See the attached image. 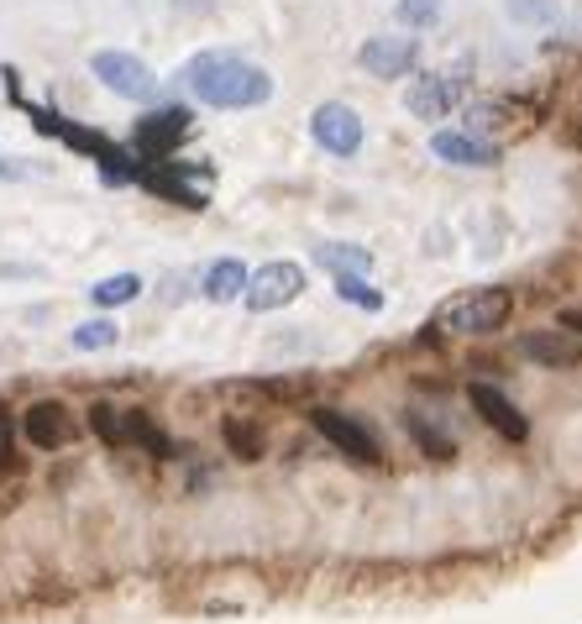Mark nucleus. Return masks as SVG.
I'll return each instance as SVG.
<instances>
[{
  "mask_svg": "<svg viewBox=\"0 0 582 624\" xmlns=\"http://www.w3.org/2000/svg\"><path fill=\"white\" fill-rule=\"evenodd\" d=\"M184 84L195 101L216 111H252L273 101V74L247 63L241 53H195L184 63Z\"/></svg>",
  "mask_w": 582,
  "mask_h": 624,
  "instance_id": "f257e3e1",
  "label": "nucleus"
},
{
  "mask_svg": "<svg viewBox=\"0 0 582 624\" xmlns=\"http://www.w3.org/2000/svg\"><path fill=\"white\" fill-rule=\"evenodd\" d=\"M509 310H515V294L499 289V283H482V289L451 294V300L430 315V325L446 331V336H493V331H503Z\"/></svg>",
  "mask_w": 582,
  "mask_h": 624,
  "instance_id": "f03ea898",
  "label": "nucleus"
},
{
  "mask_svg": "<svg viewBox=\"0 0 582 624\" xmlns=\"http://www.w3.org/2000/svg\"><path fill=\"white\" fill-rule=\"evenodd\" d=\"M90 430H95L105 446H147V451H158V457H168V451H174V446H168V436H163V430L147 420L142 409L90 404Z\"/></svg>",
  "mask_w": 582,
  "mask_h": 624,
  "instance_id": "7ed1b4c3",
  "label": "nucleus"
},
{
  "mask_svg": "<svg viewBox=\"0 0 582 624\" xmlns=\"http://www.w3.org/2000/svg\"><path fill=\"white\" fill-rule=\"evenodd\" d=\"M90 74L121 95V101H153L158 95V74L137 59V53H121V48H101L95 59H90Z\"/></svg>",
  "mask_w": 582,
  "mask_h": 624,
  "instance_id": "20e7f679",
  "label": "nucleus"
},
{
  "mask_svg": "<svg viewBox=\"0 0 582 624\" xmlns=\"http://www.w3.org/2000/svg\"><path fill=\"white\" fill-rule=\"evenodd\" d=\"M304 294V268L300 262H262L258 273H247V289H241V304L247 310H283V304H294Z\"/></svg>",
  "mask_w": 582,
  "mask_h": 624,
  "instance_id": "39448f33",
  "label": "nucleus"
},
{
  "mask_svg": "<svg viewBox=\"0 0 582 624\" xmlns=\"http://www.w3.org/2000/svg\"><path fill=\"white\" fill-rule=\"evenodd\" d=\"M310 137L315 147H325L331 158H357L362 153V116L346 101H325L310 116Z\"/></svg>",
  "mask_w": 582,
  "mask_h": 624,
  "instance_id": "423d86ee",
  "label": "nucleus"
},
{
  "mask_svg": "<svg viewBox=\"0 0 582 624\" xmlns=\"http://www.w3.org/2000/svg\"><path fill=\"white\" fill-rule=\"evenodd\" d=\"M467 90V74L463 69H446V74H425L404 90V105H409V116H420V122H441L451 105L463 101Z\"/></svg>",
  "mask_w": 582,
  "mask_h": 624,
  "instance_id": "0eeeda50",
  "label": "nucleus"
},
{
  "mask_svg": "<svg viewBox=\"0 0 582 624\" xmlns=\"http://www.w3.org/2000/svg\"><path fill=\"white\" fill-rule=\"evenodd\" d=\"M357 63L373 74V80H404L415 63H420V42L404 38V32H383V38H367L362 42Z\"/></svg>",
  "mask_w": 582,
  "mask_h": 624,
  "instance_id": "6e6552de",
  "label": "nucleus"
},
{
  "mask_svg": "<svg viewBox=\"0 0 582 624\" xmlns=\"http://www.w3.org/2000/svg\"><path fill=\"white\" fill-rule=\"evenodd\" d=\"M310 420H315V430H321V436L336 446V451H346L352 462H367V467L383 462L378 441H373V430H367V425H357L352 415H342V409H315Z\"/></svg>",
  "mask_w": 582,
  "mask_h": 624,
  "instance_id": "1a4fd4ad",
  "label": "nucleus"
},
{
  "mask_svg": "<svg viewBox=\"0 0 582 624\" xmlns=\"http://www.w3.org/2000/svg\"><path fill=\"white\" fill-rule=\"evenodd\" d=\"M467 404L499 430L503 441H524L530 436V420H524L520 409H515V399L503 388H493V383H467Z\"/></svg>",
  "mask_w": 582,
  "mask_h": 624,
  "instance_id": "9d476101",
  "label": "nucleus"
},
{
  "mask_svg": "<svg viewBox=\"0 0 582 624\" xmlns=\"http://www.w3.org/2000/svg\"><path fill=\"white\" fill-rule=\"evenodd\" d=\"M184 137H189V111H179V105H163L137 122V147L147 158H168Z\"/></svg>",
  "mask_w": 582,
  "mask_h": 624,
  "instance_id": "9b49d317",
  "label": "nucleus"
},
{
  "mask_svg": "<svg viewBox=\"0 0 582 624\" xmlns=\"http://www.w3.org/2000/svg\"><path fill=\"white\" fill-rule=\"evenodd\" d=\"M21 430H27V441H32V446H42V451H59V446L74 441V415H69L59 399H38L32 409H27Z\"/></svg>",
  "mask_w": 582,
  "mask_h": 624,
  "instance_id": "f8f14e48",
  "label": "nucleus"
},
{
  "mask_svg": "<svg viewBox=\"0 0 582 624\" xmlns=\"http://www.w3.org/2000/svg\"><path fill=\"white\" fill-rule=\"evenodd\" d=\"M520 357H530V363L541 367H578L582 363V342L572 336V331H530L520 342Z\"/></svg>",
  "mask_w": 582,
  "mask_h": 624,
  "instance_id": "ddd939ff",
  "label": "nucleus"
},
{
  "mask_svg": "<svg viewBox=\"0 0 582 624\" xmlns=\"http://www.w3.org/2000/svg\"><path fill=\"white\" fill-rule=\"evenodd\" d=\"M430 153L441 163H457V168H493L499 163V147L482 137H467V132H436L430 137Z\"/></svg>",
  "mask_w": 582,
  "mask_h": 624,
  "instance_id": "4468645a",
  "label": "nucleus"
},
{
  "mask_svg": "<svg viewBox=\"0 0 582 624\" xmlns=\"http://www.w3.org/2000/svg\"><path fill=\"white\" fill-rule=\"evenodd\" d=\"M205 300L210 304H231V300H241V289H247V268H241L237 258H221V262H210L205 268Z\"/></svg>",
  "mask_w": 582,
  "mask_h": 624,
  "instance_id": "2eb2a0df",
  "label": "nucleus"
},
{
  "mask_svg": "<svg viewBox=\"0 0 582 624\" xmlns=\"http://www.w3.org/2000/svg\"><path fill=\"white\" fill-rule=\"evenodd\" d=\"M515 122H520V105H509V101H478V105H467V137L493 132V126H515Z\"/></svg>",
  "mask_w": 582,
  "mask_h": 624,
  "instance_id": "dca6fc26",
  "label": "nucleus"
},
{
  "mask_svg": "<svg viewBox=\"0 0 582 624\" xmlns=\"http://www.w3.org/2000/svg\"><path fill=\"white\" fill-rule=\"evenodd\" d=\"M315 262L321 268H331V273H367V252L362 247H346V242H321L315 247Z\"/></svg>",
  "mask_w": 582,
  "mask_h": 624,
  "instance_id": "f3484780",
  "label": "nucleus"
},
{
  "mask_svg": "<svg viewBox=\"0 0 582 624\" xmlns=\"http://www.w3.org/2000/svg\"><path fill=\"white\" fill-rule=\"evenodd\" d=\"M142 294V279L137 273H116V279H101L90 289V300L101 304V310H116V304H132Z\"/></svg>",
  "mask_w": 582,
  "mask_h": 624,
  "instance_id": "a211bd4d",
  "label": "nucleus"
},
{
  "mask_svg": "<svg viewBox=\"0 0 582 624\" xmlns=\"http://www.w3.org/2000/svg\"><path fill=\"white\" fill-rule=\"evenodd\" d=\"M74 352H105V346H116L121 342V325L116 321H84V325H74Z\"/></svg>",
  "mask_w": 582,
  "mask_h": 624,
  "instance_id": "6ab92c4d",
  "label": "nucleus"
},
{
  "mask_svg": "<svg viewBox=\"0 0 582 624\" xmlns=\"http://www.w3.org/2000/svg\"><path fill=\"white\" fill-rule=\"evenodd\" d=\"M336 294H342V300H352L357 310H367V315H378V310H383V294L367 279H362V273H336Z\"/></svg>",
  "mask_w": 582,
  "mask_h": 624,
  "instance_id": "aec40b11",
  "label": "nucleus"
},
{
  "mask_svg": "<svg viewBox=\"0 0 582 624\" xmlns=\"http://www.w3.org/2000/svg\"><path fill=\"white\" fill-rule=\"evenodd\" d=\"M226 446L237 451L241 462H258L262 457V430L258 425H247V420H226Z\"/></svg>",
  "mask_w": 582,
  "mask_h": 624,
  "instance_id": "412c9836",
  "label": "nucleus"
},
{
  "mask_svg": "<svg viewBox=\"0 0 582 624\" xmlns=\"http://www.w3.org/2000/svg\"><path fill=\"white\" fill-rule=\"evenodd\" d=\"M404 425H409V436H415V441H420L430 457H441V462H446V457L457 451V446H451V436H446V430H436V425H425L415 409H409V420H404Z\"/></svg>",
  "mask_w": 582,
  "mask_h": 624,
  "instance_id": "4be33fe9",
  "label": "nucleus"
},
{
  "mask_svg": "<svg viewBox=\"0 0 582 624\" xmlns=\"http://www.w3.org/2000/svg\"><path fill=\"white\" fill-rule=\"evenodd\" d=\"M394 17H399L404 27H430V21L441 17V0H399Z\"/></svg>",
  "mask_w": 582,
  "mask_h": 624,
  "instance_id": "5701e85b",
  "label": "nucleus"
},
{
  "mask_svg": "<svg viewBox=\"0 0 582 624\" xmlns=\"http://www.w3.org/2000/svg\"><path fill=\"white\" fill-rule=\"evenodd\" d=\"M509 17L530 21V27H541V21L557 17V0H509Z\"/></svg>",
  "mask_w": 582,
  "mask_h": 624,
  "instance_id": "b1692460",
  "label": "nucleus"
},
{
  "mask_svg": "<svg viewBox=\"0 0 582 624\" xmlns=\"http://www.w3.org/2000/svg\"><path fill=\"white\" fill-rule=\"evenodd\" d=\"M562 331H582V310H567V315H562Z\"/></svg>",
  "mask_w": 582,
  "mask_h": 624,
  "instance_id": "393cba45",
  "label": "nucleus"
},
{
  "mask_svg": "<svg viewBox=\"0 0 582 624\" xmlns=\"http://www.w3.org/2000/svg\"><path fill=\"white\" fill-rule=\"evenodd\" d=\"M17 174H21V168H11V163L0 158V179H17Z\"/></svg>",
  "mask_w": 582,
  "mask_h": 624,
  "instance_id": "a878e982",
  "label": "nucleus"
},
{
  "mask_svg": "<svg viewBox=\"0 0 582 624\" xmlns=\"http://www.w3.org/2000/svg\"><path fill=\"white\" fill-rule=\"evenodd\" d=\"M0 451H6V425H0Z\"/></svg>",
  "mask_w": 582,
  "mask_h": 624,
  "instance_id": "bb28decb",
  "label": "nucleus"
}]
</instances>
